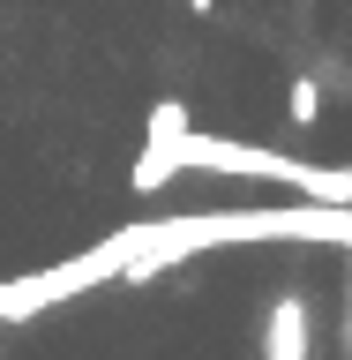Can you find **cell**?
<instances>
[{
  "label": "cell",
  "instance_id": "6da1fadb",
  "mask_svg": "<svg viewBox=\"0 0 352 360\" xmlns=\"http://www.w3.org/2000/svg\"><path fill=\"white\" fill-rule=\"evenodd\" d=\"M180 173H225V180H278L315 210H352V165H315L292 150H263V143H233V135H180Z\"/></svg>",
  "mask_w": 352,
  "mask_h": 360
},
{
  "label": "cell",
  "instance_id": "7a4b0ae2",
  "mask_svg": "<svg viewBox=\"0 0 352 360\" xmlns=\"http://www.w3.org/2000/svg\"><path fill=\"white\" fill-rule=\"evenodd\" d=\"M188 128H195V120H188V105H180V98H157V105H150L143 158L128 165V188H135V195H157V188L180 173V135H188Z\"/></svg>",
  "mask_w": 352,
  "mask_h": 360
},
{
  "label": "cell",
  "instance_id": "3957f363",
  "mask_svg": "<svg viewBox=\"0 0 352 360\" xmlns=\"http://www.w3.org/2000/svg\"><path fill=\"white\" fill-rule=\"evenodd\" d=\"M263 360H315V315L300 292H278L263 315Z\"/></svg>",
  "mask_w": 352,
  "mask_h": 360
},
{
  "label": "cell",
  "instance_id": "277c9868",
  "mask_svg": "<svg viewBox=\"0 0 352 360\" xmlns=\"http://www.w3.org/2000/svg\"><path fill=\"white\" fill-rule=\"evenodd\" d=\"M285 112H292V128H315V120H322V83H315V75H292Z\"/></svg>",
  "mask_w": 352,
  "mask_h": 360
}]
</instances>
